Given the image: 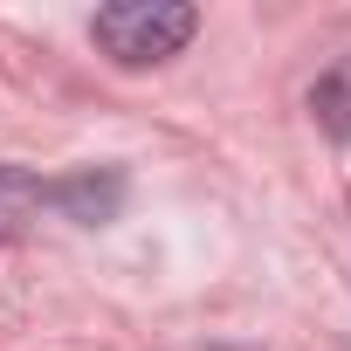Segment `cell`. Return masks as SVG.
<instances>
[{
  "label": "cell",
  "mask_w": 351,
  "mask_h": 351,
  "mask_svg": "<svg viewBox=\"0 0 351 351\" xmlns=\"http://www.w3.org/2000/svg\"><path fill=\"white\" fill-rule=\"evenodd\" d=\"M310 110H317V124H324L337 145H351V62H337L330 76H317Z\"/></svg>",
  "instance_id": "4"
},
{
  "label": "cell",
  "mask_w": 351,
  "mask_h": 351,
  "mask_svg": "<svg viewBox=\"0 0 351 351\" xmlns=\"http://www.w3.org/2000/svg\"><path fill=\"white\" fill-rule=\"evenodd\" d=\"M200 14L186 8V0H117V8H97L90 35L110 62L124 69H145V62H165V56H180L193 42Z\"/></svg>",
  "instance_id": "1"
},
{
  "label": "cell",
  "mask_w": 351,
  "mask_h": 351,
  "mask_svg": "<svg viewBox=\"0 0 351 351\" xmlns=\"http://www.w3.org/2000/svg\"><path fill=\"white\" fill-rule=\"evenodd\" d=\"M49 207L69 214V221H83V228H104V221H117V207H124V172H110V165L62 172V180H49Z\"/></svg>",
  "instance_id": "2"
},
{
  "label": "cell",
  "mask_w": 351,
  "mask_h": 351,
  "mask_svg": "<svg viewBox=\"0 0 351 351\" xmlns=\"http://www.w3.org/2000/svg\"><path fill=\"white\" fill-rule=\"evenodd\" d=\"M42 207H49V180H35L21 165H0V234H21Z\"/></svg>",
  "instance_id": "3"
}]
</instances>
